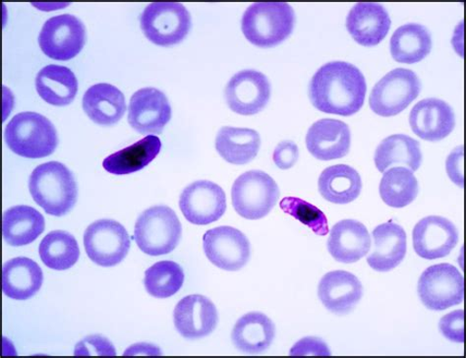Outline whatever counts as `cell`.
<instances>
[{
  "mask_svg": "<svg viewBox=\"0 0 466 358\" xmlns=\"http://www.w3.org/2000/svg\"><path fill=\"white\" fill-rule=\"evenodd\" d=\"M367 85L362 72L346 61H332L314 74L309 85L312 105L320 112L341 117L358 114Z\"/></svg>",
  "mask_w": 466,
  "mask_h": 358,
  "instance_id": "6da1fadb",
  "label": "cell"
},
{
  "mask_svg": "<svg viewBox=\"0 0 466 358\" xmlns=\"http://www.w3.org/2000/svg\"><path fill=\"white\" fill-rule=\"evenodd\" d=\"M29 190L34 201L47 215L63 217L77 201L78 189L70 169L59 162H48L36 167L29 179Z\"/></svg>",
  "mask_w": 466,
  "mask_h": 358,
  "instance_id": "7a4b0ae2",
  "label": "cell"
},
{
  "mask_svg": "<svg viewBox=\"0 0 466 358\" xmlns=\"http://www.w3.org/2000/svg\"><path fill=\"white\" fill-rule=\"evenodd\" d=\"M296 24L293 8L286 3H258L244 12L242 33L252 45L273 47L285 42Z\"/></svg>",
  "mask_w": 466,
  "mask_h": 358,
  "instance_id": "3957f363",
  "label": "cell"
},
{
  "mask_svg": "<svg viewBox=\"0 0 466 358\" xmlns=\"http://www.w3.org/2000/svg\"><path fill=\"white\" fill-rule=\"evenodd\" d=\"M5 139L12 152L29 159L51 156L58 145L51 120L33 112L15 116L5 128Z\"/></svg>",
  "mask_w": 466,
  "mask_h": 358,
  "instance_id": "277c9868",
  "label": "cell"
},
{
  "mask_svg": "<svg viewBox=\"0 0 466 358\" xmlns=\"http://www.w3.org/2000/svg\"><path fill=\"white\" fill-rule=\"evenodd\" d=\"M181 236L180 220L174 210L167 206L146 210L135 224L134 240L147 255L161 256L173 252Z\"/></svg>",
  "mask_w": 466,
  "mask_h": 358,
  "instance_id": "5b68a950",
  "label": "cell"
},
{
  "mask_svg": "<svg viewBox=\"0 0 466 358\" xmlns=\"http://www.w3.org/2000/svg\"><path fill=\"white\" fill-rule=\"evenodd\" d=\"M279 199L277 182L262 170H250L232 185L231 200L244 219L260 220L275 208Z\"/></svg>",
  "mask_w": 466,
  "mask_h": 358,
  "instance_id": "8992f818",
  "label": "cell"
},
{
  "mask_svg": "<svg viewBox=\"0 0 466 358\" xmlns=\"http://www.w3.org/2000/svg\"><path fill=\"white\" fill-rule=\"evenodd\" d=\"M140 23L146 38L159 46L181 43L192 26L189 11L177 3L151 4L143 11Z\"/></svg>",
  "mask_w": 466,
  "mask_h": 358,
  "instance_id": "52a82bcc",
  "label": "cell"
},
{
  "mask_svg": "<svg viewBox=\"0 0 466 358\" xmlns=\"http://www.w3.org/2000/svg\"><path fill=\"white\" fill-rule=\"evenodd\" d=\"M421 91L417 74L406 68L391 70L372 89L370 105L373 112L384 118L403 112Z\"/></svg>",
  "mask_w": 466,
  "mask_h": 358,
  "instance_id": "ba28073f",
  "label": "cell"
},
{
  "mask_svg": "<svg viewBox=\"0 0 466 358\" xmlns=\"http://www.w3.org/2000/svg\"><path fill=\"white\" fill-rule=\"evenodd\" d=\"M419 295L428 310H449L463 302V277L457 267L449 263L431 266L420 276Z\"/></svg>",
  "mask_w": 466,
  "mask_h": 358,
  "instance_id": "9c48e42d",
  "label": "cell"
},
{
  "mask_svg": "<svg viewBox=\"0 0 466 358\" xmlns=\"http://www.w3.org/2000/svg\"><path fill=\"white\" fill-rule=\"evenodd\" d=\"M86 253L102 267H114L125 261L130 250L127 229L109 219L96 220L84 233Z\"/></svg>",
  "mask_w": 466,
  "mask_h": 358,
  "instance_id": "30bf717a",
  "label": "cell"
},
{
  "mask_svg": "<svg viewBox=\"0 0 466 358\" xmlns=\"http://www.w3.org/2000/svg\"><path fill=\"white\" fill-rule=\"evenodd\" d=\"M86 42L84 24L77 17L61 15L45 22L39 36L43 53L55 60L67 61L80 54Z\"/></svg>",
  "mask_w": 466,
  "mask_h": 358,
  "instance_id": "8fae6325",
  "label": "cell"
},
{
  "mask_svg": "<svg viewBox=\"0 0 466 358\" xmlns=\"http://www.w3.org/2000/svg\"><path fill=\"white\" fill-rule=\"evenodd\" d=\"M179 208L189 223L207 226L225 215L227 196L217 183L198 180L184 189L179 199Z\"/></svg>",
  "mask_w": 466,
  "mask_h": 358,
  "instance_id": "7c38bea8",
  "label": "cell"
},
{
  "mask_svg": "<svg viewBox=\"0 0 466 358\" xmlns=\"http://www.w3.org/2000/svg\"><path fill=\"white\" fill-rule=\"evenodd\" d=\"M204 251L210 262L219 269L239 271L249 261L250 242L238 229L223 226L206 231Z\"/></svg>",
  "mask_w": 466,
  "mask_h": 358,
  "instance_id": "4fadbf2b",
  "label": "cell"
},
{
  "mask_svg": "<svg viewBox=\"0 0 466 358\" xmlns=\"http://www.w3.org/2000/svg\"><path fill=\"white\" fill-rule=\"evenodd\" d=\"M226 100L240 116H254L262 112L271 97V84L265 74L247 69L236 74L227 85Z\"/></svg>",
  "mask_w": 466,
  "mask_h": 358,
  "instance_id": "5bb4252c",
  "label": "cell"
},
{
  "mask_svg": "<svg viewBox=\"0 0 466 358\" xmlns=\"http://www.w3.org/2000/svg\"><path fill=\"white\" fill-rule=\"evenodd\" d=\"M171 118L167 96L156 88H143L131 97L128 107L130 127L142 135L162 134Z\"/></svg>",
  "mask_w": 466,
  "mask_h": 358,
  "instance_id": "9a60e30c",
  "label": "cell"
},
{
  "mask_svg": "<svg viewBox=\"0 0 466 358\" xmlns=\"http://www.w3.org/2000/svg\"><path fill=\"white\" fill-rule=\"evenodd\" d=\"M417 255L426 261H436L450 255L459 242V230L451 221L439 216L426 217L412 231Z\"/></svg>",
  "mask_w": 466,
  "mask_h": 358,
  "instance_id": "2e32d148",
  "label": "cell"
},
{
  "mask_svg": "<svg viewBox=\"0 0 466 358\" xmlns=\"http://www.w3.org/2000/svg\"><path fill=\"white\" fill-rule=\"evenodd\" d=\"M174 321L183 338L198 340L212 334L218 325V315L215 304L206 296L192 294L177 304Z\"/></svg>",
  "mask_w": 466,
  "mask_h": 358,
  "instance_id": "e0dca14e",
  "label": "cell"
},
{
  "mask_svg": "<svg viewBox=\"0 0 466 358\" xmlns=\"http://www.w3.org/2000/svg\"><path fill=\"white\" fill-rule=\"evenodd\" d=\"M410 125L422 140L438 142L452 132L456 118L452 108L445 101L425 98L411 109Z\"/></svg>",
  "mask_w": 466,
  "mask_h": 358,
  "instance_id": "ac0fdd59",
  "label": "cell"
},
{
  "mask_svg": "<svg viewBox=\"0 0 466 358\" xmlns=\"http://www.w3.org/2000/svg\"><path fill=\"white\" fill-rule=\"evenodd\" d=\"M318 296L329 312L346 315L361 301L363 287L360 279L350 271H333L319 282Z\"/></svg>",
  "mask_w": 466,
  "mask_h": 358,
  "instance_id": "d6986e66",
  "label": "cell"
},
{
  "mask_svg": "<svg viewBox=\"0 0 466 358\" xmlns=\"http://www.w3.org/2000/svg\"><path fill=\"white\" fill-rule=\"evenodd\" d=\"M351 134L346 122L325 118L318 120L306 135L309 153L320 160L346 157L350 149Z\"/></svg>",
  "mask_w": 466,
  "mask_h": 358,
  "instance_id": "ffe728a7",
  "label": "cell"
},
{
  "mask_svg": "<svg viewBox=\"0 0 466 358\" xmlns=\"http://www.w3.org/2000/svg\"><path fill=\"white\" fill-rule=\"evenodd\" d=\"M371 237L359 220H342L330 230L328 251L336 261L351 264L360 261L371 250Z\"/></svg>",
  "mask_w": 466,
  "mask_h": 358,
  "instance_id": "44dd1931",
  "label": "cell"
},
{
  "mask_svg": "<svg viewBox=\"0 0 466 358\" xmlns=\"http://www.w3.org/2000/svg\"><path fill=\"white\" fill-rule=\"evenodd\" d=\"M391 21L384 6L373 3L355 5L347 18V29L355 42L364 46L381 43L390 29Z\"/></svg>",
  "mask_w": 466,
  "mask_h": 358,
  "instance_id": "7402d4cb",
  "label": "cell"
},
{
  "mask_svg": "<svg viewBox=\"0 0 466 358\" xmlns=\"http://www.w3.org/2000/svg\"><path fill=\"white\" fill-rule=\"evenodd\" d=\"M374 249L367 258V263L380 273L397 268L407 255V233L402 227L388 221L378 226L372 232Z\"/></svg>",
  "mask_w": 466,
  "mask_h": 358,
  "instance_id": "603a6c76",
  "label": "cell"
},
{
  "mask_svg": "<svg viewBox=\"0 0 466 358\" xmlns=\"http://www.w3.org/2000/svg\"><path fill=\"white\" fill-rule=\"evenodd\" d=\"M82 107L92 121L103 127L116 125L127 108L124 93L106 83L93 85L86 91Z\"/></svg>",
  "mask_w": 466,
  "mask_h": 358,
  "instance_id": "cb8c5ba5",
  "label": "cell"
},
{
  "mask_svg": "<svg viewBox=\"0 0 466 358\" xmlns=\"http://www.w3.org/2000/svg\"><path fill=\"white\" fill-rule=\"evenodd\" d=\"M44 274L39 264L27 257L11 259L3 269V292L7 298L26 301L42 288Z\"/></svg>",
  "mask_w": 466,
  "mask_h": 358,
  "instance_id": "d4e9b609",
  "label": "cell"
},
{
  "mask_svg": "<svg viewBox=\"0 0 466 358\" xmlns=\"http://www.w3.org/2000/svg\"><path fill=\"white\" fill-rule=\"evenodd\" d=\"M231 337L233 344L241 353L259 354L271 347L276 337V327L265 314L250 312L238 321Z\"/></svg>",
  "mask_w": 466,
  "mask_h": 358,
  "instance_id": "484cf974",
  "label": "cell"
},
{
  "mask_svg": "<svg viewBox=\"0 0 466 358\" xmlns=\"http://www.w3.org/2000/svg\"><path fill=\"white\" fill-rule=\"evenodd\" d=\"M35 89L43 100L55 107L70 105L78 92V80L69 68L47 66L35 77Z\"/></svg>",
  "mask_w": 466,
  "mask_h": 358,
  "instance_id": "4316f807",
  "label": "cell"
},
{
  "mask_svg": "<svg viewBox=\"0 0 466 358\" xmlns=\"http://www.w3.org/2000/svg\"><path fill=\"white\" fill-rule=\"evenodd\" d=\"M319 192L330 203L343 205L357 200L361 193L362 180L357 170L347 165L329 167L318 181Z\"/></svg>",
  "mask_w": 466,
  "mask_h": 358,
  "instance_id": "83f0119b",
  "label": "cell"
},
{
  "mask_svg": "<svg viewBox=\"0 0 466 358\" xmlns=\"http://www.w3.org/2000/svg\"><path fill=\"white\" fill-rule=\"evenodd\" d=\"M45 227L44 216L30 206H15L4 214V239L12 246H24L34 242L44 232Z\"/></svg>",
  "mask_w": 466,
  "mask_h": 358,
  "instance_id": "f1b7e54d",
  "label": "cell"
},
{
  "mask_svg": "<svg viewBox=\"0 0 466 358\" xmlns=\"http://www.w3.org/2000/svg\"><path fill=\"white\" fill-rule=\"evenodd\" d=\"M261 138L258 132L249 128L226 127L216 138V149L220 157L232 165H247L258 155Z\"/></svg>",
  "mask_w": 466,
  "mask_h": 358,
  "instance_id": "f546056e",
  "label": "cell"
},
{
  "mask_svg": "<svg viewBox=\"0 0 466 358\" xmlns=\"http://www.w3.org/2000/svg\"><path fill=\"white\" fill-rule=\"evenodd\" d=\"M390 49L392 58L400 64L420 63L431 52V34L420 24L403 25L391 36Z\"/></svg>",
  "mask_w": 466,
  "mask_h": 358,
  "instance_id": "4dcf8cb0",
  "label": "cell"
},
{
  "mask_svg": "<svg viewBox=\"0 0 466 358\" xmlns=\"http://www.w3.org/2000/svg\"><path fill=\"white\" fill-rule=\"evenodd\" d=\"M374 160L376 168L382 174L394 166H404L411 171L419 170L422 164L420 143L409 135L389 136L378 146Z\"/></svg>",
  "mask_w": 466,
  "mask_h": 358,
  "instance_id": "1f68e13d",
  "label": "cell"
},
{
  "mask_svg": "<svg viewBox=\"0 0 466 358\" xmlns=\"http://www.w3.org/2000/svg\"><path fill=\"white\" fill-rule=\"evenodd\" d=\"M161 149V140L155 135H148L124 150L106 158L103 167L109 174L116 176L133 174L152 163Z\"/></svg>",
  "mask_w": 466,
  "mask_h": 358,
  "instance_id": "d6a6232c",
  "label": "cell"
},
{
  "mask_svg": "<svg viewBox=\"0 0 466 358\" xmlns=\"http://www.w3.org/2000/svg\"><path fill=\"white\" fill-rule=\"evenodd\" d=\"M39 253L43 263L47 268L65 271L77 263L80 249L76 239L71 233L55 230L47 233L43 239Z\"/></svg>",
  "mask_w": 466,
  "mask_h": 358,
  "instance_id": "836d02e7",
  "label": "cell"
},
{
  "mask_svg": "<svg viewBox=\"0 0 466 358\" xmlns=\"http://www.w3.org/2000/svg\"><path fill=\"white\" fill-rule=\"evenodd\" d=\"M419 181L413 171L403 167L387 169L380 182V195L391 208H404L411 204L419 195Z\"/></svg>",
  "mask_w": 466,
  "mask_h": 358,
  "instance_id": "e575fe53",
  "label": "cell"
},
{
  "mask_svg": "<svg viewBox=\"0 0 466 358\" xmlns=\"http://www.w3.org/2000/svg\"><path fill=\"white\" fill-rule=\"evenodd\" d=\"M184 271L174 261H161L145 271L144 285L148 293L157 299H167L182 288Z\"/></svg>",
  "mask_w": 466,
  "mask_h": 358,
  "instance_id": "d590c367",
  "label": "cell"
},
{
  "mask_svg": "<svg viewBox=\"0 0 466 358\" xmlns=\"http://www.w3.org/2000/svg\"><path fill=\"white\" fill-rule=\"evenodd\" d=\"M279 206L286 214L309 227L317 236L326 237L329 233L328 219L316 206L298 199V197H286L280 201Z\"/></svg>",
  "mask_w": 466,
  "mask_h": 358,
  "instance_id": "8d00e7d4",
  "label": "cell"
},
{
  "mask_svg": "<svg viewBox=\"0 0 466 358\" xmlns=\"http://www.w3.org/2000/svg\"><path fill=\"white\" fill-rule=\"evenodd\" d=\"M76 356H115L116 351L114 344L106 338L99 335L89 336L79 342L75 351Z\"/></svg>",
  "mask_w": 466,
  "mask_h": 358,
  "instance_id": "74e56055",
  "label": "cell"
},
{
  "mask_svg": "<svg viewBox=\"0 0 466 358\" xmlns=\"http://www.w3.org/2000/svg\"><path fill=\"white\" fill-rule=\"evenodd\" d=\"M439 329L446 339L453 343H464V312H452L440 320Z\"/></svg>",
  "mask_w": 466,
  "mask_h": 358,
  "instance_id": "f35d334b",
  "label": "cell"
},
{
  "mask_svg": "<svg viewBox=\"0 0 466 358\" xmlns=\"http://www.w3.org/2000/svg\"><path fill=\"white\" fill-rule=\"evenodd\" d=\"M291 356H329L328 344L321 339L308 337L301 339L290 350Z\"/></svg>",
  "mask_w": 466,
  "mask_h": 358,
  "instance_id": "ab89813d",
  "label": "cell"
},
{
  "mask_svg": "<svg viewBox=\"0 0 466 358\" xmlns=\"http://www.w3.org/2000/svg\"><path fill=\"white\" fill-rule=\"evenodd\" d=\"M299 157V147L291 141L279 143L274 152L273 159L280 169H291L297 164Z\"/></svg>",
  "mask_w": 466,
  "mask_h": 358,
  "instance_id": "60d3db41",
  "label": "cell"
},
{
  "mask_svg": "<svg viewBox=\"0 0 466 358\" xmlns=\"http://www.w3.org/2000/svg\"><path fill=\"white\" fill-rule=\"evenodd\" d=\"M448 176L459 188L464 187L463 177V146L458 147L447 159L446 163Z\"/></svg>",
  "mask_w": 466,
  "mask_h": 358,
  "instance_id": "b9f144b4",
  "label": "cell"
},
{
  "mask_svg": "<svg viewBox=\"0 0 466 358\" xmlns=\"http://www.w3.org/2000/svg\"><path fill=\"white\" fill-rule=\"evenodd\" d=\"M162 355L161 350L151 343H137L125 353V355Z\"/></svg>",
  "mask_w": 466,
  "mask_h": 358,
  "instance_id": "7bdbcfd3",
  "label": "cell"
}]
</instances>
